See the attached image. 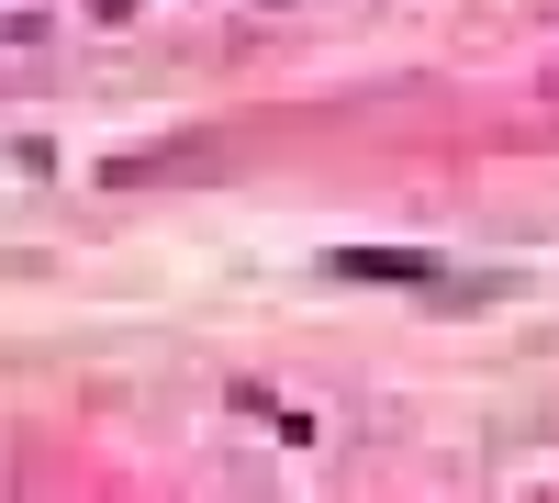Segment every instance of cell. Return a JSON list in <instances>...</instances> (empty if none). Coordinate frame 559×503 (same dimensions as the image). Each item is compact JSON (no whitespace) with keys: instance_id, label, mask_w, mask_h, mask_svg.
<instances>
[{"instance_id":"1","label":"cell","mask_w":559,"mask_h":503,"mask_svg":"<svg viewBox=\"0 0 559 503\" xmlns=\"http://www.w3.org/2000/svg\"><path fill=\"white\" fill-rule=\"evenodd\" d=\"M347 268H358V280H437L426 258H392V247H347Z\"/></svg>"}]
</instances>
